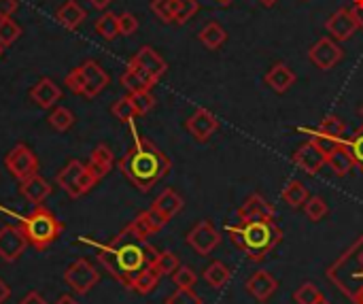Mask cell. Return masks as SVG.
Listing matches in <instances>:
<instances>
[{
    "mask_svg": "<svg viewBox=\"0 0 363 304\" xmlns=\"http://www.w3.org/2000/svg\"><path fill=\"white\" fill-rule=\"evenodd\" d=\"M79 243H85L98 251V260L111 277H115L125 290H132L134 279L149 266H153L160 251L147 241H140L130 226H125L113 241L96 243L87 237H79Z\"/></svg>",
    "mask_w": 363,
    "mask_h": 304,
    "instance_id": "cell-1",
    "label": "cell"
},
{
    "mask_svg": "<svg viewBox=\"0 0 363 304\" xmlns=\"http://www.w3.org/2000/svg\"><path fill=\"white\" fill-rule=\"evenodd\" d=\"M132 132H134V124ZM170 158L149 139L134 132V145L119 160V170L123 177L140 192H149L155 183H160L170 173Z\"/></svg>",
    "mask_w": 363,
    "mask_h": 304,
    "instance_id": "cell-2",
    "label": "cell"
},
{
    "mask_svg": "<svg viewBox=\"0 0 363 304\" xmlns=\"http://www.w3.org/2000/svg\"><path fill=\"white\" fill-rule=\"evenodd\" d=\"M228 234L232 243L253 262H262L264 258H268L283 241V230L277 219L240 222L238 226H230Z\"/></svg>",
    "mask_w": 363,
    "mask_h": 304,
    "instance_id": "cell-3",
    "label": "cell"
},
{
    "mask_svg": "<svg viewBox=\"0 0 363 304\" xmlns=\"http://www.w3.org/2000/svg\"><path fill=\"white\" fill-rule=\"evenodd\" d=\"M15 217L19 219V226L28 239V245H32L36 251H45L49 245H53L64 230V224L45 205H36L32 213L15 215Z\"/></svg>",
    "mask_w": 363,
    "mask_h": 304,
    "instance_id": "cell-4",
    "label": "cell"
},
{
    "mask_svg": "<svg viewBox=\"0 0 363 304\" xmlns=\"http://www.w3.org/2000/svg\"><path fill=\"white\" fill-rule=\"evenodd\" d=\"M328 279H332L349 298L355 303L363 296V237L338 260L330 271Z\"/></svg>",
    "mask_w": 363,
    "mask_h": 304,
    "instance_id": "cell-5",
    "label": "cell"
},
{
    "mask_svg": "<svg viewBox=\"0 0 363 304\" xmlns=\"http://www.w3.org/2000/svg\"><path fill=\"white\" fill-rule=\"evenodd\" d=\"M4 166H6V170L11 173V177L17 179V181H26V179H30L32 175H38V158H36V153H34L28 145H23V143L15 145V147L6 153Z\"/></svg>",
    "mask_w": 363,
    "mask_h": 304,
    "instance_id": "cell-6",
    "label": "cell"
},
{
    "mask_svg": "<svg viewBox=\"0 0 363 304\" xmlns=\"http://www.w3.org/2000/svg\"><path fill=\"white\" fill-rule=\"evenodd\" d=\"M64 281H66V286H68L72 292H77V294H87V292L100 281V273H98V268H96L89 260L79 258V260H74V262L64 271Z\"/></svg>",
    "mask_w": 363,
    "mask_h": 304,
    "instance_id": "cell-7",
    "label": "cell"
},
{
    "mask_svg": "<svg viewBox=\"0 0 363 304\" xmlns=\"http://www.w3.org/2000/svg\"><path fill=\"white\" fill-rule=\"evenodd\" d=\"M81 77H83V96L85 98H96L100 92L106 89V85L111 83L108 72L96 62V60H85L83 64L77 66Z\"/></svg>",
    "mask_w": 363,
    "mask_h": 304,
    "instance_id": "cell-8",
    "label": "cell"
},
{
    "mask_svg": "<svg viewBox=\"0 0 363 304\" xmlns=\"http://www.w3.org/2000/svg\"><path fill=\"white\" fill-rule=\"evenodd\" d=\"M342 55H345V51H342L340 45H338L334 38H330V36L319 38V40L311 47V51H308L311 62H313L317 68H321V70L334 68V66L342 60Z\"/></svg>",
    "mask_w": 363,
    "mask_h": 304,
    "instance_id": "cell-9",
    "label": "cell"
},
{
    "mask_svg": "<svg viewBox=\"0 0 363 304\" xmlns=\"http://www.w3.org/2000/svg\"><path fill=\"white\" fill-rule=\"evenodd\" d=\"M359 26H362V21H359L357 13L351 9H340L325 21V30L330 32V36L334 40H349L357 32Z\"/></svg>",
    "mask_w": 363,
    "mask_h": 304,
    "instance_id": "cell-10",
    "label": "cell"
},
{
    "mask_svg": "<svg viewBox=\"0 0 363 304\" xmlns=\"http://www.w3.org/2000/svg\"><path fill=\"white\" fill-rule=\"evenodd\" d=\"M219 243H221V234L217 232V228L208 219L194 226V230L187 234V245L200 256H208Z\"/></svg>",
    "mask_w": 363,
    "mask_h": 304,
    "instance_id": "cell-11",
    "label": "cell"
},
{
    "mask_svg": "<svg viewBox=\"0 0 363 304\" xmlns=\"http://www.w3.org/2000/svg\"><path fill=\"white\" fill-rule=\"evenodd\" d=\"M28 247V239L21 226H4L0 228V258L4 262H15Z\"/></svg>",
    "mask_w": 363,
    "mask_h": 304,
    "instance_id": "cell-12",
    "label": "cell"
},
{
    "mask_svg": "<svg viewBox=\"0 0 363 304\" xmlns=\"http://www.w3.org/2000/svg\"><path fill=\"white\" fill-rule=\"evenodd\" d=\"M291 162L302 168L308 175H317L325 164H328V156L321 151V147L315 141H308L304 145L298 147V151L291 156Z\"/></svg>",
    "mask_w": 363,
    "mask_h": 304,
    "instance_id": "cell-13",
    "label": "cell"
},
{
    "mask_svg": "<svg viewBox=\"0 0 363 304\" xmlns=\"http://www.w3.org/2000/svg\"><path fill=\"white\" fill-rule=\"evenodd\" d=\"M121 85L130 92V94H134V92H151L153 89V85L160 81V79H155L147 68H143L140 64H136L134 60H130L128 62V68L123 70V75H121Z\"/></svg>",
    "mask_w": 363,
    "mask_h": 304,
    "instance_id": "cell-14",
    "label": "cell"
},
{
    "mask_svg": "<svg viewBox=\"0 0 363 304\" xmlns=\"http://www.w3.org/2000/svg\"><path fill=\"white\" fill-rule=\"evenodd\" d=\"M185 128H187V132H189L198 143H206V141L217 132L219 121H217V117H215L211 111L198 109V111L187 119Z\"/></svg>",
    "mask_w": 363,
    "mask_h": 304,
    "instance_id": "cell-15",
    "label": "cell"
},
{
    "mask_svg": "<svg viewBox=\"0 0 363 304\" xmlns=\"http://www.w3.org/2000/svg\"><path fill=\"white\" fill-rule=\"evenodd\" d=\"M238 219L240 222H255V219H277L274 207L259 194H251L245 205L238 209Z\"/></svg>",
    "mask_w": 363,
    "mask_h": 304,
    "instance_id": "cell-16",
    "label": "cell"
},
{
    "mask_svg": "<svg viewBox=\"0 0 363 304\" xmlns=\"http://www.w3.org/2000/svg\"><path fill=\"white\" fill-rule=\"evenodd\" d=\"M60 98H62V89H60V85H57L53 79H49V77L38 79V81L32 85V89H30V100H32L36 107H40V109H51V107H55Z\"/></svg>",
    "mask_w": 363,
    "mask_h": 304,
    "instance_id": "cell-17",
    "label": "cell"
},
{
    "mask_svg": "<svg viewBox=\"0 0 363 304\" xmlns=\"http://www.w3.org/2000/svg\"><path fill=\"white\" fill-rule=\"evenodd\" d=\"M279 290V281L268 273V271H257L255 275H251V279L247 281V292L259 300V303H268L274 292Z\"/></svg>",
    "mask_w": 363,
    "mask_h": 304,
    "instance_id": "cell-18",
    "label": "cell"
},
{
    "mask_svg": "<svg viewBox=\"0 0 363 304\" xmlns=\"http://www.w3.org/2000/svg\"><path fill=\"white\" fill-rule=\"evenodd\" d=\"M85 164H81L79 160H70L57 175H55V183L70 196V198H81L79 194V177L83 173Z\"/></svg>",
    "mask_w": 363,
    "mask_h": 304,
    "instance_id": "cell-19",
    "label": "cell"
},
{
    "mask_svg": "<svg viewBox=\"0 0 363 304\" xmlns=\"http://www.w3.org/2000/svg\"><path fill=\"white\" fill-rule=\"evenodd\" d=\"M19 194L30 202V205H43L45 198L51 196V185L49 181H45L40 175H32L26 181H19Z\"/></svg>",
    "mask_w": 363,
    "mask_h": 304,
    "instance_id": "cell-20",
    "label": "cell"
},
{
    "mask_svg": "<svg viewBox=\"0 0 363 304\" xmlns=\"http://www.w3.org/2000/svg\"><path fill=\"white\" fill-rule=\"evenodd\" d=\"M87 17V11L77 0H66L55 9V21L64 26L66 30H77Z\"/></svg>",
    "mask_w": 363,
    "mask_h": 304,
    "instance_id": "cell-21",
    "label": "cell"
},
{
    "mask_svg": "<svg viewBox=\"0 0 363 304\" xmlns=\"http://www.w3.org/2000/svg\"><path fill=\"white\" fill-rule=\"evenodd\" d=\"M136 64H140L143 68H147L155 79H162L164 77V72L168 70V64H166V60L153 49V47H149V45H143L136 53H134V58H132Z\"/></svg>",
    "mask_w": 363,
    "mask_h": 304,
    "instance_id": "cell-22",
    "label": "cell"
},
{
    "mask_svg": "<svg viewBox=\"0 0 363 304\" xmlns=\"http://www.w3.org/2000/svg\"><path fill=\"white\" fill-rule=\"evenodd\" d=\"M113 164H115V153H113V149L106 143H100L98 147H94L87 166L96 173L98 179L106 177L113 170Z\"/></svg>",
    "mask_w": 363,
    "mask_h": 304,
    "instance_id": "cell-23",
    "label": "cell"
},
{
    "mask_svg": "<svg viewBox=\"0 0 363 304\" xmlns=\"http://www.w3.org/2000/svg\"><path fill=\"white\" fill-rule=\"evenodd\" d=\"M328 164H330V168H332L338 177H347V175L353 170L355 160H353V156H351V151H349V147H347V141L338 143V145L328 153Z\"/></svg>",
    "mask_w": 363,
    "mask_h": 304,
    "instance_id": "cell-24",
    "label": "cell"
},
{
    "mask_svg": "<svg viewBox=\"0 0 363 304\" xmlns=\"http://www.w3.org/2000/svg\"><path fill=\"white\" fill-rule=\"evenodd\" d=\"M266 83H268L274 92L285 94V92L296 83V72H294L287 64L279 62V64H274V66L266 72Z\"/></svg>",
    "mask_w": 363,
    "mask_h": 304,
    "instance_id": "cell-25",
    "label": "cell"
},
{
    "mask_svg": "<svg viewBox=\"0 0 363 304\" xmlns=\"http://www.w3.org/2000/svg\"><path fill=\"white\" fill-rule=\"evenodd\" d=\"M183 198L174 192V190H164L157 198H155V202H153V209H157L168 222L172 219V217H177L181 211H183Z\"/></svg>",
    "mask_w": 363,
    "mask_h": 304,
    "instance_id": "cell-26",
    "label": "cell"
},
{
    "mask_svg": "<svg viewBox=\"0 0 363 304\" xmlns=\"http://www.w3.org/2000/svg\"><path fill=\"white\" fill-rule=\"evenodd\" d=\"M198 38H200V43H202L206 49L215 51V49H219V47L225 43L228 32L223 30V26H221V23H217V21H208V23L198 32Z\"/></svg>",
    "mask_w": 363,
    "mask_h": 304,
    "instance_id": "cell-27",
    "label": "cell"
},
{
    "mask_svg": "<svg viewBox=\"0 0 363 304\" xmlns=\"http://www.w3.org/2000/svg\"><path fill=\"white\" fill-rule=\"evenodd\" d=\"M302 132H308V134H321V136H330V139H338V141H345L342 134L347 132V124L338 117V115H328L321 126L317 130H302Z\"/></svg>",
    "mask_w": 363,
    "mask_h": 304,
    "instance_id": "cell-28",
    "label": "cell"
},
{
    "mask_svg": "<svg viewBox=\"0 0 363 304\" xmlns=\"http://www.w3.org/2000/svg\"><path fill=\"white\" fill-rule=\"evenodd\" d=\"M281 198L291 207V209H300V207H304L306 205V200H308V192H306V185L302 183V181H289L287 185H285V190H283V194H281Z\"/></svg>",
    "mask_w": 363,
    "mask_h": 304,
    "instance_id": "cell-29",
    "label": "cell"
},
{
    "mask_svg": "<svg viewBox=\"0 0 363 304\" xmlns=\"http://www.w3.org/2000/svg\"><path fill=\"white\" fill-rule=\"evenodd\" d=\"M94 28H96V32H98L104 40H113V38L119 36V15L106 11V13H102V15L96 19Z\"/></svg>",
    "mask_w": 363,
    "mask_h": 304,
    "instance_id": "cell-30",
    "label": "cell"
},
{
    "mask_svg": "<svg viewBox=\"0 0 363 304\" xmlns=\"http://www.w3.org/2000/svg\"><path fill=\"white\" fill-rule=\"evenodd\" d=\"M230 279H232V271H230L223 262H213V264L206 266V271H204V281H206L211 288H215V290L228 286Z\"/></svg>",
    "mask_w": 363,
    "mask_h": 304,
    "instance_id": "cell-31",
    "label": "cell"
},
{
    "mask_svg": "<svg viewBox=\"0 0 363 304\" xmlns=\"http://www.w3.org/2000/svg\"><path fill=\"white\" fill-rule=\"evenodd\" d=\"M160 273L153 268V266H149V268H145L136 279H134V283H132V292H136V294H143V296H147V294H151L155 288H157V283H160Z\"/></svg>",
    "mask_w": 363,
    "mask_h": 304,
    "instance_id": "cell-32",
    "label": "cell"
},
{
    "mask_svg": "<svg viewBox=\"0 0 363 304\" xmlns=\"http://www.w3.org/2000/svg\"><path fill=\"white\" fill-rule=\"evenodd\" d=\"M111 113L115 115V119H119L121 124H134V119L138 117V111L132 102L130 96H121L113 102Z\"/></svg>",
    "mask_w": 363,
    "mask_h": 304,
    "instance_id": "cell-33",
    "label": "cell"
},
{
    "mask_svg": "<svg viewBox=\"0 0 363 304\" xmlns=\"http://www.w3.org/2000/svg\"><path fill=\"white\" fill-rule=\"evenodd\" d=\"M49 126L53 128V130H57V132H66V130H70L72 126H74V121H77V117H74V113L70 111V109H66V107H55L51 113H49Z\"/></svg>",
    "mask_w": 363,
    "mask_h": 304,
    "instance_id": "cell-34",
    "label": "cell"
},
{
    "mask_svg": "<svg viewBox=\"0 0 363 304\" xmlns=\"http://www.w3.org/2000/svg\"><path fill=\"white\" fill-rule=\"evenodd\" d=\"M19 36H21V26L15 19H11V17L0 19V45L2 47L13 45Z\"/></svg>",
    "mask_w": 363,
    "mask_h": 304,
    "instance_id": "cell-35",
    "label": "cell"
},
{
    "mask_svg": "<svg viewBox=\"0 0 363 304\" xmlns=\"http://www.w3.org/2000/svg\"><path fill=\"white\" fill-rule=\"evenodd\" d=\"M181 266V262H179V258L172 254V251H162V254H157V258H155V262H153V268L164 277V275H172L177 268Z\"/></svg>",
    "mask_w": 363,
    "mask_h": 304,
    "instance_id": "cell-36",
    "label": "cell"
},
{
    "mask_svg": "<svg viewBox=\"0 0 363 304\" xmlns=\"http://www.w3.org/2000/svg\"><path fill=\"white\" fill-rule=\"evenodd\" d=\"M200 4L198 0H177V9H174V23L183 26L187 23L196 13H198Z\"/></svg>",
    "mask_w": 363,
    "mask_h": 304,
    "instance_id": "cell-37",
    "label": "cell"
},
{
    "mask_svg": "<svg viewBox=\"0 0 363 304\" xmlns=\"http://www.w3.org/2000/svg\"><path fill=\"white\" fill-rule=\"evenodd\" d=\"M304 211H306V217L311 222H321L328 215L330 209H328V205H325V200L321 196H311L306 200V205H304Z\"/></svg>",
    "mask_w": 363,
    "mask_h": 304,
    "instance_id": "cell-38",
    "label": "cell"
},
{
    "mask_svg": "<svg viewBox=\"0 0 363 304\" xmlns=\"http://www.w3.org/2000/svg\"><path fill=\"white\" fill-rule=\"evenodd\" d=\"M321 298H323V294L315 283H304L294 294V300L298 304H317Z\"/></svg>",
    "mask_w": 363,
    "mask_h": 304,
    "instance_id": "cell-39",
    "label": "cell"
},
{
    "mask_svg": "<svg viewBox=\"0 0 363 304\" xmlns=\"http://www.w3.org/2000/svg\"><path fill=\"white\" fill-rule=\"evenodd\" d=\"M174 9H177V0H151V11L164 23L174 21Z\"/></svg>",
    "mask_w": 363,
    "mask_h": 304,
    "instance_id": "cell-40",
    "label": "cell"
},
{
    "mask_svg": "<svg viewBox=\"0 0 363 304\" xmlns=\"http://www.w3.org/2000/svg\"><path fill=\"white\" fill-rule=\"evenodd\" d=\"M172 281H174L177 288L194 290V286L198 283V277H196V273H194L189 266H179V268L172 273Z\"/></svg>",
    "mask_w": 363,
    "mask_h": 304,
    "instance_id": "cell-41",
    "label": "cell"
},
{
    "mask_svg": "<svg viewBox=\"0 0 363 304\" xmlns=\"http://www.w3.org/2000/svg\"><path fill=\"white\" fill-rule=\"evenodd\" d=\"M128 226L132 228V232H134L140 241H147L151 234H155L153 228H151V224H149V219H147V213H145V211L138 213V215L134 217V222H130Z\"/></svg>",
    "mask_w": 363,
    "mask_h": 304,
    "instance_id": "cell-42",
    "label": "cell"
},
{
    "mask_svg": "<svg viewBox=\"0 0 363 304\" xmlns=\"http://www.w3.org/2000/svg\"><path fill=\"white\" fill-rule=\"evenodd\" d=\"M130 98H132L138 115H147L155 107V98H153L151 92H134V94H130Z\"/></svg>",
    "mask_w": 363,
    "mask_h": 304,
    "instance_id": "cell-43",
    "label": "cell"
},
{
    "mask_svg": "<svg viewBox=\"0 0 363 304\" xmlns=\"http://www.w3.org/2000/svg\"><path fill=\"white\" fill-rule=\"evenodd\" d=\"M166 304H202V298L194 290H183L179 288L172 296L166 298Z\"/></svg>",
    "mask_w": 363,
    "mask_h": 304,
    "instance_id": "cell-44",
    "label": "cell"
},
{
    "mask_svg": "<svg viewBox=\"0 0 363 304\" xmlns=\"http://www.w3.org/2000/svg\"><path fill=\"white\" fill-rule=\"evenodd\" d=\"M347 147H349V151H351V156L355 160V166L363 168V128H359L355 132V136L351 141H347Z\"/></svg>",
    "mask_w": 363,
    "mask_h": 304,
    "instance_id": "cell-45",
    "label": "cell"
},
{
    "mask_svg": "<svg viewBox=\"0 0 363 304\" xmlns=\"http://www.w3.org/2000/svg\"><path fill=\"white\" fill-rule=\"evenodd\" d=\"M98 181H100V179L96 177V173L85 164V168H83V173H81V177H79V194L85 196L87 192H91V190L96 188Z\"/></svg>",
    "mask_w": 363,
    "mask_h": 304,
    "instance_id": "cell-46",
    "label": "cell"
},
{
    "mask_svg": "<svg viewBox=\"0 0 363 304\" xmlns=\"http://www.w3.org/2000/svg\"><path fill=\"white\" fill-rule=\"evenodd\" d=\"M136 30H138V19H136V15H132V13H121L119 15V34L121 36H132V34H136Z\"/></svg>",
    "mask_w": 363,
    "mask_h": 304,
    "instance_id": "cell-47",
    "label": "cell"
},
{
    "mask_svg": "<svg viewBox=\"0 0 363 304\" xmlns=\"http://www.w3.org/2000/svg\"><path fill=\"white\" fill-rule=\"evenodd\" d=\"M64 85L72 92V94H77V96H83V77H81V72H79V68H72L68 75H66V79H64Z\"/></svg>",
    "mask_w": 363,
    "mask_h": 304,
    "instance_id": "cell-48",
    "label": "cell"
},
{
    "mask_svg": "<svg viewBox=\"0 0 363 304\" xmlns=\"http://www.w3.org/2000/svg\"><path fill=\"white\" fill-rule=\"evenodd\" d=\"M147 213V219H149V224H151V228H153V232H160L166 224H168V219L157 211V209H149V211H145Z\"/></svg>",
    "mask_w": 363,
    "mask_h": 304,
    "instance_id": "cell-49",
    "label": "cell"
},
{
    "mask_svg": "<svg viewBox=\"0 0 363 304\" xmlns=\"http://www.w3.org/2000/svg\"><path fill=\"white\" fill-rule=\"evenodd\" d=\"M19 9V0H0V19L11 17Z\"/></svg>",
    "mask_w": 363,
    "mask_h": 304,
    "instance_id": "cell-50",
    "label": "cell"
},
{
    "mask_svg": "<svg viewBox=\"0 0 363 304\" xmlns=\"http://www.w3.org/2000/svg\"><path fill=\"white\" fill-rule=\"evenodd\" d=\"M19 304H47V303H45V298H43L38 292H30V294H26V296H23V300H21Z\"/></svg>",
    "mask_w": 363,
    "mask_h": 304,
    "instance_id": "cell-51",
    "label": "cell"
},
{
    "mask_svg": "<svg viewBox=\"0 0 363 304\" xmlns=\"http://www.w3.org/2000/svg\"><path fill=\"white\" fill-rule=\"evenodd\" d=\"M87 2H89L96 11H106V9L111 6L113 0H87Z\"/></svg>",
    "mask_w": 363,
    "mask_h": 304,
    "instance_id": "cell-52",
    "label": "cell"
},
{
    "mask_svg": "<svg viewBox=\"0 0 363 304\" xmlns=\"http://www.w3.org/2000/svg\"><path fill=\"white\" fill-rule=\"evenodd\" d=\"M9 296H11V288L0 279V304H4L9 300Z\"/></svg>",
    "mask_w": 363,
    "mask_h": 304,
    "instance_id": "cell-53",
    "label": "cell"
},
{
    "mask_svg": "<svg viewBox=\"0 0 363 304\" xmlns=\"http://www.w3.org/2000/svg\"><path fill=\"white\" fill-rule=\"evenodd\" d=\"M55 304H81V303H77V300H74L72 296H60V298H57V303H55Z\"/></svg>",
    "mask_w": 363,
    "mask_h": 304,
    "instance_id": "cell-54",
    "label": "cell"
},
{
    "mask_svg": "<svg viewBox=\"0 0 363 304\" xmlns=\"http://www.w3.org/2000/svg\"><path fill=\"white\" fill-rule=\"evenodd\" d=\"M259 2H262L264 6H274V4H277L279 0H259Z\"/></svg>",
    "mask_w": 363,
    "mask_h": 304,
    "instance_id": "cell-55",
    "label": "cell"
},
{
    "mask_svg": "<svg viewBox=\"0 0 363 304\" xmlns=\"http://www.w3.org/2000/svg\"><path fill=\"white\" fill-rule=\"evenodd\" d=\"M217 2H219V4H232L234 0H217Z\"/></svg>",
    "mask_w": 363,
    "mask_h": 304,
    "instance_id": "cell-56",
    "label": "cell"
},
{
    "mask_svg": "<svg viewBox=\"0 0 363 304\" xmlns=\"http://www.w3.org/2000/svg\"><path fill=\"white\" fill-rule=\"evenodd\" d=\"M317 304H332V303H330V300H328V298L323 296V298H321V300H319V303H317Z\"/></svg>",
    "mask_w": 363,
    "mask_h": 304,
    "instance_id": "cell-57",
    "label": "cell"
},
{
    "mask_svg": "<svg viewBox=\"0 0 363 304\" xmlns=\"http://www.w3.org/2000/svg\"><path fill=\"white\" fill-rule=\"evenodd\" d=\"M2 53H4V47L0 45V58H2Z\"/></svg>",
    "mask_w": 363,
    "mask_h": 304,
    "instance_id": "cell-58",
    "label": "cell"
},
{
    "mask_svg": "<svg viewBox=\"0 0 363 304\" xmlns=\"http://www.w3.org/2000/svg\"><path fill=\"white\" fill-rule=\"evenodd\" d=\"M357 304H363V296H362V298H359V300H357Z\"/></svg>",
    "mask_w": 363,
    "mask_h": 304,
    "instance_id": "cell-59",
    "label": "cell"
},
{
    "mask_svg": "<svg viewBox=\"0 0 363 304\" xmlns=\"http://www.w3.org/2000/svg\"><path fill=\"white\" fill-rule=\"evenodd\" d=\"M359 113H362V117H363V107H362V109H359Z\"/></svg>",
    "mask_w": 363,
    "mask_h": 304,
    "instance_id": "cell-60",
    "label": "cell"
}]
</instances>
